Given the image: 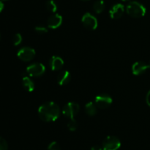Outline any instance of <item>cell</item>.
Masks as SVG:
<instances>
[{
    "label": "cell",
    "instance_id": "obj_25",
    "mask_svg": "<svg viewBox=\"0 0 150 150\" xmlns=\"http://www.w3.org/2000/svg\"><path fill=\"white\" fill-rule=\"evenodd\" d=\"M4 3H3L2 1H1V0H0V13H1V12L3 10V9H4Z\"/></svg>",
    "mask_w": 150,
    "mask_h": 150
},
{
    "label": "cell",
    "instance_id": "obj_17",
    "mask_svg": "<svg viewBox=\"0 0 150 150\" xmlns=\"http://www.w3.org/2000/svg\"><path fill=\"white\" fill-rule=\"evenodd\" d=\"M46 8L48 9V11L51 12V13H56L57 10V5L54 1L53 0H49L47 1L46 3Z\"/></svg>",
    "mask_w": 150,
    "mask_h": 150
},
{
    "label": "cell",
    "instance_id": "obj_12",
    "mask_svg": "<svg viewBox=\"0 0 150 150\" xmlns=\"http://www.w3.org/2000/svg\"><path fill=\"white\" fill-rule=\"evenodd\" d=\"M64 60L59 56H52L50 59L49 66L52 71H59L64 66Z\"/></svg>",
    "mask_w": 150,
    "mask_h": 150
},
{
    "label": "cell",
    "instance_id": "obj_29",
    "mask_svg": "<svg viewBox=\"0 0 150 150\" xmlns=\"http://www.w3.org/2000/svg\"><path fill=\"white\" fill-rule=\"evenodd\" d=\"M0 38H1V36H0Z\"/></svg>",
    "mask_w": 150,
    "mask_h": 150
},
{
    "label": "cell",
    "instance_id": "obj_22",
    "mask_svg": "<svg viewBox=\"0 0 150 150\" xmlns=\"http://www.w3.org/2000/svg\"><path fill=\"white\" fill-rule=\"evenodd\" d=\"M35 31L38 34H45L48 32V29L46 27L43 26H37L35 27Z\"/></svg>",
    "mask_w": 150,
    "mask_h": 150
},
{
    "label": "cell",
    "instance_id": "obj_20",
    "mask_svg": "<svg viewBox=\"0 0 150 150\" xmlns=\"http://www.w3.org/2000/svg\"><path fill=\"white\" fill-rule=\"evenodd\" d=\"M48 150H61V149H60V146L58 143L54 141V142H51L49 144L48 147Z\"/></svg>",
    "mask_w": 150,
    "mask_h": 150
},
{
    "label": "cell",
    "instance_id": "obj_24",
    "mask_svg": "<svg viewBox=\"0 0 150 150\" xmlns=\"http://www.w3.org/2000/svg\"><path fill=\"white\" fill-rule=\"evenodd\" d=\"M146 103H147L148 105L150 107V91L148 92L147 95H146Z\"/></svg>",
    "mask_w": 150,
    "mask_h": 150
},
{
    "label": "cell",
    "instance_id": "obj_13",
    "mask_svg": "<svg viewBox=\"0 0 150 150\" xmlns=\"http://www.w3.org/2000/svg\"><path fill=\"white\" fill-rule=\"evenodd\" d=\"M71 79V74L68 71H62L57 76V82L60 85H65L70 82Z\"/></svg>",
    "mask_w": 150,
    "mask_h": 150
},
{
    "label": "cell",
    "instance_id": "obj_7",
    "mask_svg": "<svg viewBox=\"0 0 150 150\" xmlns=\"http://www.w3.org/2000/svg\"><path fill=\"white\" fill-rule=\"evenodd\" d=\"M81 22L84 27L89 30H95L98 27V20L96 18L89 13H85L81 19Z\"/></svg>",
    "mask_w": 150,
    "mask_h": 150
},
{
    "label": "cell",
    "instance_id": "obj_9",
    "mask_svg": "<svg viewBox=\"0 0 150 150\" xmlns=\"http://www.w3.org/2000/svg\"><path fill=\"white\" fill-rule=\"evenodd\" d=\"M150 69V60L149 62L139 61L136 62L132 66V73L136 76L142 74L147 69Z\"/></svg>",
    "mask_w": 150,
    "mask_h": 150
},
{
    "label": "cell",
    "instance_id": "obj_16",
    "mask_svg": "<svg viewBox=\"0 0 150 150\" xmlns=\"http://www.w3.org/2000/svg\"><path fill=\"white\" fill-rule=\"evenodd\" d=\"M93 9L95 13H98V14H100L105 9V3H104V1L103 0H98V1H96L94 3Z\"/></svg>",
    "mask_w": 150,
    "mask_h": 150
},
{
    "label": "cell",
    "instance_id": "obj_4",
    "mask_svg": "<svg viewBox=\"0 0 150 150\" xmlns=\"http://www.w3.org/2000/svg\"><path fill=\"white\" fill-rule=\"evenodd\" d=\"M121 146L120 140L117 137L109 135L106 137L103 142V150H117Z\"/></svg>",
    "mask_w": 150,
    "mask_h": 150
},
{
    "label": "cell",
    "instance_id": "obj_14",
    "mask_svg": "<svg viewBox=\"0 0 150 150\" xmlns=\"http://www.w3.org/2000/svg\"><path fill=\"white\" fill-rule=\"evenodd\" d=\"M22 83H23V86L26 91H29V92H32L35 90V83L30 79L29 76H23V79H22Z\"/></svg>",
    "mask_w": 150,
    "mask_h": 150
},
{
    "label": "cell",
    "instance_id": "obj_3",
    "mask_svg": "<svg viewBox=\"0 0 150 150\" xmlns=\"http://www.w3.org/2000/svg\"><path fill=\"white\" fill-rule=\"evenodd\" d=\"M80 110V106L78 103L74 101H70L66 104L62 109V114L65 117L72 119L79 113Z\"/></svg>",
    "mask_w": 150,
    "mask_h": 150
},
{
    "label": "cell",
    "instance_id": "obj_28",
    "mask_svg": "<svg viewBox=\"0 0 150 150\" xmlns=\"http://www.w3.org/2000/svg\"><path fill=\"white\" fill-rule=\"evenodd\" d=\"M82 1H89V0H82Z\"/></svg>",
    "mask_w": 150,
    "mask_h": 150
},
{
    "label": "cell",
    "instance_id": "obj_27",
    "mask_svg": "<svg viewBox=\"0 0 150 150\" xmlns=\"http://www.w3.org/2000/svg\"><path fill=\"white\" fill-rule=\"evenodd\" d=\"M1 1H8V0H1Z\"/></svg>",
    "mask_w": 150,
    "mask_h": 150
},
{
    "label": "cell",
    "instance_id": "obj_1",
    "mask_svg": "<svg viewBox=\"0 0 150 150\" xmlns=\"http://www.w3.org/2000/svg\"><path fill=\"white\" fill-rule=\"evenodd\" d=\"M40 119L45 122H51L57 120L60 115L59 107L54 101L44 103L38 109Z\"/></svg>",
    "mask_w": 150,
    "mask_h": 150
},
{
    "label": "cell",
    "instance_id": "obj_5",
    "mask_svg": "<svg viewBox=\"0 0 150 150\" xmlns=\"http://www.w3.org/2000/svg\"><path fill=\"white\" fill-rule=\"evenodd\" d=\"M45 72V67L43 64L39 63H35L29 65L26 68V73L29 76L38 77L43 75Z\"/></svg>",
    "mask_w": 150,
    "mask_h": 150
},
{
    "label": "cell",
    "instance_id": "obj_26",
    "mask_svg": "<svg viewBox=\"0 0 150 150\" xmlns=\"http://www.w3.org/2000/svg\"><path fill=\"white\" fill-rule=\"evenodd\" d=\"M122 1H129V0H122Z\"/></svg>",
    "mask_w": 150,
    "mask_h": 150
},
{
    "label": "cell",
    "instance_id": "obj_11",
    "mask_svg": "<svg viewBox=\"0 0 150 150\" xmlns=\"http://www.w3.org/2000/svg\"><path fill=\"white\" fill-rule=\"evenodd\" d=\"M47 24H48V27L50 29H57L62 24V17L61 15L58 14V13L53 15L48 18Z\"/></svg>",
    "mask_w": 150,
    "mask_h": 150
},
{
    "label": "cell",
    "instance_id": "obj_23",
    "mask_svg": "<svg viewBox=\"0 0 150 150\" xmlns=\"http://www.w3.org/2000/svg\"><path fill=\"white\" fill-rule=\"evenodd\" d=\"M91 150H103V147L100 146L98 145H95L91 148Z\"/></svg>",
    "mask_w": 150,
    "mask_h": 150
},
{
    "label": "cell",
    "instance_id": "obj_21",
    "mask_svg": "<svg viewBox=\"0 0 150 150\" xmlns=\"http://www.w3.org/2000/svg\"><path fill=\"white\" fill-rule=\"evenodd\" d=\"M8 149V145L7 143L4 138L0 137V150H7Z\"/></svg>",
    "mask_w": 150,
    "mask_h": 150
},
{
    "label": "cell",
    "instance_id": "obj_8",
    "mask_svg": "<svg viewBox=\"0 0 150 150\" xmlns=\"http://www.w3.org/2000/svg\"><path fill=\"white\" fill-rule=\"evenodd\" d=\"M17 56L22 61L29 62L35 57V50L31 47H23L18 51Z\"/></svg>",
    "mask_w": 150,
    "mask_h": 150
},
{
    "label": "cell",
    "instance_id": "obj_15",
    "mask_svg": "<svg viewBox=\"0 0 150 150\" xmlns=\"http://www.w3.org/2000/svg\"><path fill=\"white\" fill-rule=\"evenodd\" d=\"M85 112L89 116H93L97 114L98 107L96 106L95 103H93L92 101H89V102L86 103V105H85Z\"/></svg>",
    "mask_w": 150,
    "mask_h": 150
},
{
    "label": "cell",
    "instance_id": "obj_2",
    "mask_svg": "<svg viewBox=\"0 0 150 150\" xmlns=\"http://www.w3.org/2000/svg\"><path fill=\"white\" fill-rule=\"evenodd\" d=\"M126 12L130 16L136 19L144 17L146 13V7L138 1H131L126 7Z\"/></svg>",
    "mask_w": 150,
    "mask_h": 150
},
{
    "label": "cell",
    "instance_id": "obj_6",
    "mask_svg": "<svg viewBox=\"0 0 150 150\" xmlns=\"http://www.w3.org/2000/svg\"><path fill=\"white\" fill-rule=\"evenodd\" d=\"M112 102V98L108 94H100L95 97V103L98 108L106 109L111 105Z\"/></svg>",
    "mask_w": 150,
    "mask_h": 150
},
{
    "label": "cell",
    "instance_id": "obj_10",
    "mask_svg": "<svg viewBox=\"0 0 150 150\" xmlns=\"http://www.w3.org/2000/svg\"><path fill=\"white\" fill-rule=\"evenodd\" d=\"M125 7L122 4H116L109 10L110 17L113 19H119L125 13Z\"/></svg>",
    "mask_w": 150,
    "mask_h": 150
},
{
    "label": "cell",
    "instance_id": "obj_18",
    "mask_svg": "<svg viewBox=\"0 0 150 150\" xmlns=\"http://www.w3.org/2000/svg\"><path fill=\"white\" fill-rule=\"evenodd\" d=\"M67 128L70 131H72V132H74L78 128V123L74 119H72L67 122Z\"/></svg>",
    "mask_w": 150,
    "mask_h": 150
},
{
    "label": "cell",
    "instance_id": "obj_19",
    "mask_svg": "<svg viewBox=\"0 0 150 150\" xmlns=\"http://www.w3.org/2000/svg\"><path fill=\"white\" fill-rule=\"evenodd\" d=\"M22 42V36L20 33H17L13 37V44L15 46H18Z\"/></svg>",
    "mask_w": 150,
    "mask_h": 150
}]
</instances>
